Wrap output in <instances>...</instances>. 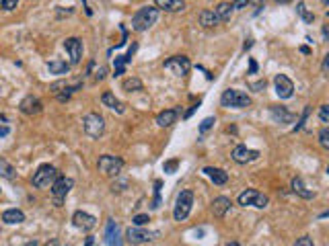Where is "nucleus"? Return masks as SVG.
Returning <instances> with one entry per match:
<instances>
[{
    "label": "nucleus",
    "mask_w": 329,
    "mask_h": 246,
    "mask_svg": "<svg viewBox=\"0 0 329 246\" xmlns=\"http://www.w3.org/2000/svg\"><path fill=\"white\" fill-rule=\"evenodd\" d=\"M105 74H107V68H99L97 72H95V80H103V78H105Z\"/></svg>",
    "instance_id": "obj_43"
},
{
    "label": "nucleus",
    "mask_w": 329,
    "mask_h": 246,
    "mask_svg": "<svg viewBox=\"0 0 329 246\" xmlns=\"http://www.w3.org/2000/svg\"><path fill=\"white\" fill-rule=\"evenodd\" d=\"M267 203H270V199H267V195H263V193H259L257 189H247L243 191L239 195V205H253V207H259V209H263L267 207Z\"/></svg>",
    "instance_id": "obj_9"
},
{
    "label": "nucleus",
    "mask_w": 329,
    "mask_h": 246,
    "mask_svg": "<svg viewBox=\"0 0 329 246\" xmlns=\"http://www.w3.org/2000/svg\"><path fill=\"white\" fill-rule=\"evenodd\" d=\"M154 6L159 11H167V13H181L185 8L183 0H154Z\"/></svg>",
    "instance_id": "obj_20"
},
{
    "label": "nucleus",
    "mask_w": 329,
    "mask_h": 246,
    "mask_svg": "<svg viewBox=\"0 0 329 246\" xmlns=\"http://www.w3.org/2000/svg\"><path fill=\"white\" fill-rule=\"evenodd\" d=\"M16 4H19V0H0V8L2 11H15Z\"/></svg>",
    "instance_id": "obj_36"
},
{
    "label": "nucleus",
    "mask_w": 329,
    "mask_h": 246,
    "mask_svg": "<svg viewBox=\"0 0 329 246\" xmlns=\"http://www.w3.org/2000/svg\"><path fill=\"white\" fill-rule=\"evenodd\" d=\"M2 222L4 224H23L25 222V214L21 212V209H6V212L2 214Z\"/></svg>",
    "instance_id": "obj_24"
},
{
    "label": "nucleus",
    "mask_w": 329,
    "mask_h": 246,
    "mask_svg": "<svg viewBox=\"0 0 329 246\" xmlns=\"http://www.w3.org/2000/svg\"><path fill=\"white\" fill-rule=\"evenodd\" d=\"M319 119H321V123H329V107L327 105H321V107H319Z\"/></svg>",
    "instance_id": "obj_38"
},
{
    "label": "nucleus",
    "mask_w": 329,
    "mask_h": 246,
    "mask_svg": "<svg viewBox=\"0 0 329 246\" xmlns=\"http://www.w3.org/2000/svg\"><path fill=\"white\" fill-rule=\"evenodd\" d=\"M321 2H323V4H327V2H329V0H321Z\"/></svg>",
    "instance_id": "obj_57"
},
{
    "label": "nucleus",
    "mask_w": 329,
    "mask_h": 246,
    "mask_svg": "<svg viewBox=\"0 0 329 246\" xmlns=\"http://www.w3.org/2000/svg\"><path fill=\"white\" fill-rule=\"evenodd\" d=\"M93 242H95V238H93V236H89V238L84 240V246H93Z\"/></svg>",
    "instance_id": "obj_50"
},
{
    "label": "nucleus",
    "mask_w": 329,
    "mask_h": 246,
    "mask_svg": "<svg viewBox=\"0 0 329 246\" xmlns=\"http://www.w3.org/2000/svg\"><path fill=\"white\" fill-rule=\"evenodd\" d=\"M164 70H169V72L173 76H177V78H183L189 74V70H192V62H189V58L185 56H173L169 60H164Z\"/></svg>",
    "instance_id": "obj_7"
},
{
    "label": "nucleus",
    "mask_w": 329,
    "mask_h": 246,
    "mask_svg": "<svg viewBox=\"0 0 329 246\" xmlns=\"http://www.w3.org/2000/svg\"><path fill=\"white\" fill-rule=\"evenodd\" d=\"M274 86H276V94L280 96V99H290L294 94V82L286 74H278L274 78Z\"/></svg>",
    "instance_id": "obj_11"
},
{
    "label": "nucleus",
    "mask_w": 329,
    "mask_h": 246,
    "mask_svg": "<svg viewBox=\"0 0 329 246\" xmlns=\"http://www.w3.org/2000/svg\"><path fill=\"white\" fill-rule=\"evenodd\" d=\"M82 129L89 138L97 139V138L103 136V131H105V121H103V117L99 115V113H86V115L82 117Z\"/></svg>",
    "instance_id": "obj_6"
},
{
    "label": "nucleus",
    "mask_w": 329,
    "mask_h": 246,
    "mask_svg": "<svg viewBox=\"0 0 329 246\" xmlns=\"http://www.w3.org/2000/svg\"><path fill=\"white\" fill-rule=\"evenodd\" d=\"M227 246H241V244H239V242H229Z\"/></svg>",
    "instance_id": "obj_56"
},
{
    "label": "nucleus",
    "mask_w": 329,
    "mask_h": 246,
    "mask_svg": "<svg viewBox=\"0 0 329 246\" xmlns=\"http://www.w3.org/2000/svg\"><path fill=\"white\" fill-rule=\"evenodd\" d=\"M25 246H39L37 240H29V242H25Z\"/></svg>",
    "instance_id": "obj_53"
},
{
    "label": "nucleus",
    "mask_w": 329,
    "mask_h": 246,
    "mask_svg": "<svg viewBox=\"0 0 329 246\" xmlns=\"http://www.w3.org/2000/svg\"><path fill=\"white\" fill-rule=\"evenodd\" d=\"M270 115H272V119L276 121V123H292L294 121V113H290L286 107H280V105H274V107H270Z\"/></svg>",
    "instance_id": "obj_17"
},
{
    "label": "nucleus",
    "mask_w": 329,
    "mask_h": 246,
    "mask_svg": "<svg viewBox=\"0 0 329 246\" xmlns=\"http://www.w3.org/2000/svg\"><path fill=\"white\" fill-rule=\"evenodd\" d=\"M257 72V62L253 58H249V74H255Z\"/></svg>",
    "instance_id": "obj_45"
},
{
    "label": "nucleus",
    "mask_w": 329,
    "mask_h": 246,
    "mask_svg": "<svg viewBox=\"0 0 329 246\" xmlns=\"http://www.w3.org/2000/svg\"><path fill=\"white\" fill-rule=\"evenodd\" d=\"M97 169H99V172L105 174V177H119V172L124 169V160L114 154H103L97 162Z\"/></svg>",
    "instance_id": "obj_5"
},
{
    "label": "nucleus",
    "mask_w": 329,
    "mask_h": 246,
    "mask_svg": "<svg viewBox=\"0 0 329 246\" xmlns=\"http://www.w3.org/2000/svg\"><path fill=\"white\" fill-rule=\"evenodd\" d=\"M319 144H321L323 148H329V129L323 127L321 131H319Z\"/></svg>",
    "instance_id": "obj_35"
},
{
    "label": "nucleus",
    "mask_w": 329,
    "mask_h": 246,
    "mask_svg": "<svg viewBox=\"0 0 329 246\" xmlns=\"http://www.w3.org/2000/svg\"><path fill=\"white\" fill-rule=\"evenodd\" d=\"M230 207H232V201L229 197H216L212 201V214H214V217H224L230 212Z\"/></svg>",
    "instance_id": "obj_19"
},
{
    "label": "nucleus",
    "mask_w": 329,
    "mask_h": 246,
    "mask_svg": "<svg viewBox=\"0 0 329 246\" xmlns=\"http://www.w3.org/2000/svg\"><path fill=\"white\" fill-rule=\"evenodd\" d=\"M177 166H179V160H169V162H164L163 164V170L164 172H169V174H173L177 170Z\"/></svg>",
    "instance_id": "obj_37"
},
{
    "label": "nucleus",
    "mask_w": 329,
    "mask_h": 246,
    "mask_svg": "<svg viewBox=\"0 0 329 246\" xmlns=\"http://www.w3.org/2000/svg\"><path fill=\"white\" fill-rule=\"evenodd\" d=\"M300 51H302V54H305V56H309V54H311V49H309L307 46H302V47H300Z\"/></svg>",
    "instance_id": "obj_51"
},
{
    "label": "nucleus",
    "mask_w": 329,
    "mask_h": 246,
    "mask_svg": "<svg viewBox=\"0 0 329 246\" xmlns=\"http://www.w3.org/2000/svg\"><path fill=\"white\" fill-rule=\"evenodd\" d=\"M204 174L208 179H210L214 184H227L229 183V172L227 170H222V169H216V166H206L204 169Z\"/></svg>",
    "instance_id": "obj_18"
},
{
    "label": "nucleus",
    "mask_w": 329,
    "mask_h": 246,
    "mask_svg": "<svg viewBox=\"0 0 329 246\" xmlns=\"http://www.w3.org/2000/svg\"><path fill=\"white\" fill-rule=\"evenodd\" d=\"M247 4H249V0H232L230 8H232V11H241V8H245Z\"/></svg>",
    "instance_id": "obj_39"
},
{
    "label": "nucleus",
    "mask_w": 329,
    "mask_h": 246,
    "mask_svg": "<svg viewBox=\"0 0 329 246\" xmlns=\"http://www.w3.org/2000/svg\"><path fill=\"white\" fill-rule=\"evenodd\" d=\"M214 13H216V16H218V21H220V23H227V21H230V15H232L230 2H220L218 6L214 8Z\"/></svg>",
    "instance_id": "obj_27"
},
{
    "label": "nucleus",
    "mask_w": 329,
    "mask_h": 246,
    "mask_svg": "<svg viewBox=\"0 0 329 246\" xmlns=\"http://www.w3.org/2000/svg\"><path fill=\"white\" fill-rule=\"evenodd\" d=\"M72 224H74V228H79V230H82V232H91L93 228L97 226V217L86 214V212H76L72 215Z\"/></svg>",
    "instance_id": "obj_13"
},
{
    "label": "nucleus",
    "mask_w": 329,
    "mask_h": 246,
    "mask_svg": "<svg viewBox=\"0 0 329 246\" xmlns=\"http://www.w3.org/2000/svg\"><path fill=\"white\" fill-rule=\"evenodd\" d=\"M161 187H163V183L161 181H157L154 183V201H152V209H159V205H161Z\"/></svg>",
    "instance_id": "obj_32"
},
{
    "label": "nucleus",
    "mask_w": 329,
    "mask_h": 246,
    "mask_svg": "<svg viewBox=\"0 0 329 246\" xmlns=\"http://www.w3.org/2000/svg\"><path fill=\"white\" fill-rule=\"evenodd\" d=\"M46 246H60V240H58V238H51V240H49Z\"/></svg>",
    "instance_id": "obj_49"
},
{
    "label": "nucleus",
    "mask_w": 329,
    "mask_h": 246,
    "mask_svg": "<svg viewBox=\"0 0 329 246\" xmlns=\"http://www.w3.org/2000/svg\"><path fill=\"white\" fill-rule=\"evenodd\" d=\"M64 49L68 51V58H70V64H79L82 58V41L79 37H68L64 41Z\"/></svg>",
    "instance_id": "obj_12"
},
{
    "label": "nucleus",
    "mask_w": 329,
    "mask_h": 246,
    "mask_svg": "<svg viewBox=\"0 0 329 246\" xmlns=\"http://www.w3.org/2000/svg\"><path fill=\"white\" fill-rule=\"evenodd\" d=\"M124 187H128V181H122V183H114V184H111V191H114V193H119V191H124Z\"/></svg>",
    "instance_id": "obj_42"
},
{
    "label": "nucleus",
    "mask_w": 329,
    "mask_h": 246,
    "mask_svg": "<svg viewBox=\"0 0 329 246\" xmlns=\"http://www.w3.org/2000/svg\"><path fill=\"white\" fill-rule=\"evenodd\" d=\"M179 117V109H167V111H161L157 115V125L159 127H171L173 123L177 121Z\"/></svg>",
    "instance_id": "obj_21"
},
{
    "label": "nucleus",
    "mask_w": 329,
    "mask_h": 246,
    "mask_svg": "<svg viewBox=\"0 0 329 246\" xmlns=\"http://www.w3.org/2000/svg\"><path fill=\"white\" fill-rule=\"evenodd\" d=\"M159 19V8L157 6H142L134 16H132V29L138 33L148 31Z\"/></svg>",
    "instance_id": "obj_1"
},
{
    "label": "nucleus",
    "mask_w": 329,
    "mask_h": 246,
    "mask_svg": "<svg viewBox=\"0 0 329 246\" xmlns=\"http://www.w3.org/2000/svg\"><path fill=\"white\" fill-rule=\"evenodd\" d=\"M8 131L11 129H8L6 125H0V136H8Z\"/></svg>",
    "instance_id": "obj_48"
},
{
    "label": "nucleus",
    "mask_w": 329,
    "mask_h": 246,
    "mask_svg": "<svg viewBox=\"0 0 329 246\" xmlns=\"http://www.w3.org/2000/svg\"><path fill=\"white\" fill-rule=\"evenodd\" d=\"M214 123H216V119H214V117H206V119H204V121L200 123V136H204L206 131H208V129H210V127L214 125Z\"/></svg>",
    "instance_id": "obj_34"
},
{
    "label": "nucleus",
    "mask_w": 329,
    "mask_h": 246,
    "mask_svg": "<svg viewBox=\"0 0 329 246\" xmlns=\"http://www.w3.org/2000/svg\"><path fill=\"white\" fill-rule=\"evenodd\" d=\"M327 35H329V31H327V25H323V39L327 41Z\"/></svg>",
    "instance_id": "obj_54"
},
{
    "label": "nucleus",
    "mask_w": 329,
    "mask_h": 246,
    "mask_svg": "<svg viewBox=\"0 0 329 246\" xmlns=\"http://www.w3.org/2000/svg\"><path fill=\"white\" fill-rule=\"evenodd\" d=\"M249 86H251V91L259 92V91H263V89H265V86H267V82H265V80H259V82H251Z\"/></svg>",
    "instance_id": "obj_41"
},
{
    "label": "nucleus",
    "mask_w": 329,
    "mask_h": 246,
    "mask_svg": "<svg viewBox=\"0 0 329 246\" xmlns=\"http://www.w3.org/2000/svg\"><path fill=\"white\" fill-rule=\"evenodd\" d=\"M251 46H253V39H251V37H249V39H247V43H245V51H247V49H249Z\"/></svg>",
    "instance_id": "obj_52"
},
{
    "label": "nucleus",
    "mask_w": 329,
    "mask_h": 246,
    "mask_svg": "<svg viewBox=\"0 0 329 246\" xmlns=\"http://www.w3.org/2000/svg\"><path fill=\"white\" fill-rule=\"evenodd\" d=\"M296 13L300 15V19H302V21H305V23H313V21H315V15L307 11V6H305V2H298V4H296Z\"/></svg>",
    "instance_id": "obj_30"
},
{
    "label": "nucleus",
    "mask_w": 329,
    "mask_h": 246,
    "mask_svg": "<svg viewBox=\"0 0 329 246\" xmlns=\"http://www.w3.org/2000/svg\"><path fill=\"white\" fill-rule=\"evenodd\" d=\"M122 89L126 92H134V91H142V82L138 80V78H126L122 82Z\"/></svg>",
    "instance_id": "obj_28"
},
{
    "label": "nucleus",
    "mask_w": 329,
    "mask_h": 246,
    "mask_svg": "<svg viewBox=\"0 0 329 246\" xmlns=\"http://www.w3.org/2000/svg\"><path fill=\"white\" fill-rule=\"evenodd\" d=\"M197 19H200V25H202V27H206V29H210V27H216V25H220L218 16H216V13H214V11H202Z\"/></svg>",
    "instance_id": "obj_25"
},
{
    "label": "nucleus",
    "mask_w": 329,
    "mask_h": 246,
    "mask_svg": "<svg viewBox=\"0 0 329 246\" xmlns=\"http://www.w3.org/2000/svg\"><path fill=\"white\" fill-rule=\"evenodd\" d=\"M197 107H200V103H197V105H194V107H189V111H187L185 115H183V119H189V117H192V115H194V111H196Z\"/></svg>",
    "instance_id": "obj_47"
},
{
    "label": "nucleus",
    "mask_w": 329,
    "mask_h": 246,
    "mask_svg": "<svg viewBox=\"0 0 329 246\" xmlns=\"http://www.w3.org/2000/svg\"><path fill=\"white\" fill-rule=\"evenodd\" d=\"M74 187V181L72 179H68V177H58L56 181H54V184H51V195H54V203L58 205V207H62V203H64V199H66V195L70 193V189Z\"/></svg>",
    "instance_id": "obj_8"
},
{
    "label": "nucleus",
    "mask_w": 329,
    "mask_h": 246,
    "mask_svg": "<svg viewBox=\"0 0 329 246\" xmlns=\"http://www.w3.org/2000/svg\"><path fill=\"white\" fill-rule=\"evenodd\" d=\"M154 238H159V232H148V230H142V228H132L130 226L126 230V240L132 244V246H140L144 242H152Z\"/></svg>",
    "instance_id": "obj_10"
},
{
    "label": "nucleus",
    "mask_w": 329,
    "mask_h": 246,
    "mask_svg": "<svg viewBox=\"0 0 329 246\" xmlns=\"http://www.w3.org/2000/svg\"><path fill=\"white\" fill-rule=\"evenodd\" d=\"M132 222H134L138 228H142V226H146V224L150 222V217H148V214H138V215H134Z\"/></svg>",
    "instance_id": "obj_33"
},
{
    "label": "nucleus",
    "mask_w": 329,
    "mask_h": 246,
    "mask_svg": "<svg viewBox=\"0 0 329 246\" xmlns=\"http://www.w3.org/2000/svg\"><path fill=\"white\" fill-rule=\"evenodd\" d=\"M105 242H107V246H124L122 236H119V226H117V222H114V219H107Z\"/></svg>",
    "instance_id": "obj_16"
},
{
    "label": "nucleus",
    "mask_w": 329,
    "mask_h": 246,
    "mask_svg": "<svg viewBox=\"0 0 329 246\" xmlns=\"http://www.w3.org/2000/svg\"><path fill=\"white\" fill-rule=\"evenodd\" d=\"M58 177H60V172H58L56 166H51V164H41L39 169L35 170V174L31 177V184H33L35 189H49Z\"/></svg>",
    "instance_id": "obj_2"
},
{
    "label": "nucleus",
    "mask_w": 329,
    "mask_h": 246,
    "mask_svg": "<svg viewBox=\"0 0 329 246\" xmlns=\"http://www.w3.org/2000/svg\"><path fill=\"white\" fill-rule=\"evenodd\" d=\"M19 109H21V113H25V115H39V113L43 111V103L37 99V96L27 94V96H25V99L21 101Z\"/></svg>",
    "instance_id": "obj_14"
},
{
    "label": "nucleus",
    "mask_w": 329,
    "mask_h": 246,
    "mask_svg": "<svg viewBox=\"0 0 329 246\" xmlns=\"http://www.w3.org/2000/svg\"><path fill=\"white\" fill-rule=\"evenodd\" d=\"M278 4H288V2H292V0H276Z\"/></svg>",
    "instance_id": "obj_55"
},
{
    "label": "nucleus",
    "mask_w": 329,
    "mask_h": 246,
    "mask_svg": "<svg viewBox=\"0 0 329 246\" xmlns=\"http://www.w3.org/2000/svg\"><path fill=\"white\" fill-rule=\"evenodd\" d=\"M192 205H194V191H181L177 195V201H175V209H173V217H175V222H183V219L189 215L192 212Z\"/></svg>",
    "instance_id": "obj_4"
},
{
    "label": "nucleus",
    "mask_w": 329,
    "mask_h": 246,
    "mask_svg": "<svg viewBox=\"0 0 329 246\" xmlns=\"http://www.w3.org/2000/svg\"><path fill=\"white\" fill-rule=\"evenodd\" d=\"M294 246H315V244H313V240H311L309 236H300V238L294 242Z\"/></svg>",
    "instance_id": "obj_40"
},
{
    "label": "nucleus",
    "mask_w": 329,
    "mask_h": 246,
    "mask_svg": "<svg viewBox=\"0 0 329 246\" xmlns=\"http://www.w3.org/2000/svg\"><path fill=\"white\" fill-rule=\"evenodd\" d=\"M249 2H253V4L257 6V11H255V13H259V11H262V8H263V4H265V0H249Z\"/></svg>",
    "instance_id": "obj_46"
},
{
    "label": "nucleus",
    "mask_w": 329,
    "mask_h": 246,
    "mask_svg": "<svg viewBox=\"0 0 329 246\" xmlns=\"http://www.w3.org/2000/svg\"><path fill=\"white\" fill-rule=\"evenodd\" d=\"M101 103L105 105L107 109H111V111H115V113H124V103L119 101L114 92H103V94H101Z\"/></svg>",
    "instance_id": "obj_22"
},
{
    "label": "nucleus",
    "mask_w": 329,
    "mask_h": 246,
    "mask_svg": "<svg viewBox=\"0 0 329 246\" xmlns=\"http://www.w3.org/2000/svg\"><path fill=\"white\" fill-rule=\"evenodd\" d=\"M0 174H2L4 179H8V181H15V177H16V170H15L13 166L8 164L6 160H0Z\"/></svg>",
    "instance_id": "obj_29"
},
{
    "label": "nucleus",
    "mask_w": 329,
    "mask_h": 246,
    "mask_svg": "<svg viewBox=\"0 0 329 246\" xmlns=\"http://www.w3.org/2000/svg\"><path fill=\"white\" fill-rule=\"evenodd\" d=\"M290 187H292V191L296 193V195H300L302 199H313V197H315V193H313V191H307L305 183H302V179H300V177H294V179H292V183H290Z\"/></svg>",
    "instance_id": "obj_23"
},
{
    "label": "nucleus",
    "mask_w": 329,
    "mask_h": 246,
    "mask_svg": "<svg viewBox=\"0 0 329 246\" xmlns=\"http://www.w3.org/2000/svg\"><path fill=\"white\" fill-rule=\"evenodd\" d=\"M48 68H49L51 74L62 76V74H68V70H70V64H66V62H62V60H49V62H48Z\"/></svg>",
    "instance_id": "obj_26"
},
{
    "label": "nucleus",
    "mask_w": 329,
    "mask_h": 246,
    "mask_svg": "<svg viewBox=\"0 0 329 246\" xmlns=\"http://www.w3.org/2000/svg\"><path fill=\"white\" fill-rule=\"evenodd\" d=\"M126 58L124 56H117L115 60H114V76H122L124 74V70H126Z\"/></svg>",
    "instance_id": "obj_31"
},
{
    "label": "nucleus",
    "mask_w": 329,
    "mask_h": 246,
    "mask_svg": "<svg viewBox=\"0 0 329 246\" xmlns=\"http://www.w3.org/2000/svg\"><path fill=\"white\" fill-rule=\"evenodd\" d=\"M321 72H323V76H327V74H329V56H325V58H323V66H321Z\"/></svg>",
    "instance_id": "obj_44"
},
{
    "label": "nucleus",
    "mask_w": 329,
    "mask_h": 246,
    "mask_svg": "<svg viewBox=\"0 0 329 246\" xmlns=\"http://www.w3.org/2000/svg\"><path fill=\"white\" fill-rule=\"evenodd\" d=\"M259 158V152L257 150H251L247 146H237L235 150H232V160L237 164H247V162H253Z\"/></svg>",
    "instance_id": "obj_15"
},
{
    "label": "nucleus",
    "mask_w": 329,
    "mask_h": 246,
    "mask_svg": "<svg viewBox=\"0 0 329 246\" xmlns=\"http://www.w3.org/2000/svg\"><path fill=\"white\" fill-rule=\"evenodd\" d=\"M220 105L227 109H245L251 105L249 94L243 91H237V89H227L220 96Z\"/></svg>",
    "instance_id": "obj_3"
}]
</instances>
